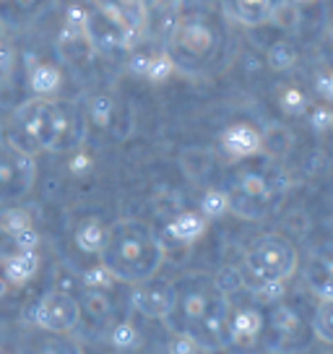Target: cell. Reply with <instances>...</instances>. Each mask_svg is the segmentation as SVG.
Here are the masks:
<instances>
[{
    "label": "cell",
    "instance_id": "18",
    "mask_svg": "<svg viewBox=\"0 0 333 354\" xmlns=\"http://www.w3.org/2000/svg\"><path fill=\"white\" fill-rule=\"evenodd\" d=\"M209 221L200 216L198 211H182L175 219L166 224V234L178 245H193L198 240Z\"/></svg>",
    "mask_w": 333,
    "mask_h": 354
},
{
    "label": "cell",
    "instance_id": "25",
    "mask_svg": "<svg viewBox=\"0 0 333 354\" xmlns=\"http://www.w3.org/2000/svg\"><path fill=\"white\" fill-rule=\"evenodd\" d=\"M34 268H37V258H34L32 250H21V253L11 255L8 261H6V281H11V284H23L26 279L34 274Z\"/></svg>",
    "mask_w": 333,
    "mask_h": 354
},
{
    "label": "cell",
    "instance_id": "32",
    "mask_svg": "<svg viewBox=\"0 0 333 354\" xmlns=\"http://www.w3.org/2000/svg\"><path fill=\"white\" fill-rule=\"evenodd\" d=\"M29 227V216H26V211L23 209H8L6 214H0V230H6V232H21Z\"/></svg>",
    "mask_w": 333,
    "mask_h": 354
},
{
    "label": "cell",
    "instance_id": "37",
    "mask_svg": "<svg viewBox=\"0 0 333 354\" xmlns=\"http://www.w3.org/2000/svg\"><path fill=\"white\" fill-rule=\"evenodd\" d=\"M149 57L151 55H141V53H135L133 60H131V71L138 73V76H146V71H149Z\"/></svg>",
    "mask_w": 333,
    "mask_h": 354
},
{
    "label": "cell",
    "instance_id": "2",
    "mask_svg": "<svg viewBox=\"0 0 333 354\" xmlns=\"http://www.w3.org/2000/svg\"><path fill=\"white\" fill-rule=\"evenodd\" d=\"M166 253L162 237L138 219H120L107 227V237L99 250L104 274L122 284H146L164 266Z\"/></svg>",
    "mask_w": 333,
    "mask_h": 354
},
{
    "label": "cell",
    "instance_id": "4",
    "mask_svg": "<svg viewBox=\"0 0 333 354\" xmlns=\"http://www.w3.org/2000/svg\"><path fill=\"white\" fill-rule=\"evenodd\" d=\"M53 100L32 97L19 104L11 115V122L6 125L3 141L32 156L53 151V115H55Z\"/></svg>",
    "mask_w": 333,
    "mask_h": 354
},
{
    "label": "cell",
    "instance_id": "34",
    "mask_svg": "<svg viewBox=\"0 0 333 354\" xmlns=\"http://www.w3.org/2000/svg\"><path fill=\"white\" fill-rule=\"evenodd\" d=\"M310 125L315 131H328V128H333V112L325 110V107H315L310 112Z\"/></svg>",
    "mask_w": 333,
    "mask_h": 354
},
{
    "label": "cell",
    "instance_id": "21",
    "mask_svg": "<svg viewBox=\"0 0 333 354\" xmlns=\"http://www.w3.org/2000/svg\"><path fill=\"white\" fill-rule=\"evenodd\" d=\"M213 165V154L203 146H190L180 154V167L190 180H200L209 175V169Z\"/></svg>",
    "mask_w": 333,
    "mask_h": 354
},
{
    "label": "cell",
    "instance_id": "39",
    "mask_svg": "<svg viewBox=\"0 0 333 354\" xmlns=\"http://www.w3.org/2000/svg\"><path fill=\"white\" fill-rule=\"evenodd\" d=\"M328 37H331V39H333V21L328 24Z\"/></svg>",
    "mask_w": 333,
    "mask_h": 354
},
{
    "label": "cell",
    "instance_id": "16",
    "mask_svg": "<svg viewBox=\"0 0 333 354\" xmlns=\"http://www.w3.org/2000/svg\"><path fill=\"white\" fill-rule=\"evenodd\" d=\"M133 305L149 318H164L166 305H169V284H154V279L146 284H138Z\"/></svg>",
    "mask_w": 333,
    "mask_h": 354
},
{
    "label": "cell",
    "instance_id": "28",
    "mask_svg": "<svg viewBox=\"0 0 333 354\" xmlns=\"http://www.w3.org/2000/svg\"><path fill=\"white\" fill-rule=\"evenodd\" d=\"M104 237H107V230L102 227L99 221H84L81 227L76 230V243L81 250L86 253H99L102 245H104Z\"/></svg>",
    "mask_w": 333,
    "mask_h": 354
},
{
    "label": "cell",
    "instance_id": "31",
    "mask_svg": "<svg viewBox=\"0 0 333 354\" xmlns=\"http://www.w3.org/2000/svg\"><path fill=\"white\" fill-rule=\"evenodd\" d=\"M172 71H175L172 57L166 55V53H159V55L149 57V71H146V78H151V81H164L166 76H172Z\"/></svg>",
    "mask_w": 333,
    "mask_h": 354
},
{
    "label": "cell",
    "instance_id": "20",
    "mask_svg": "<svg viewBox=\"0 0 333 354\" xmlns=\"http://www.w3.org/2000/svg\"><path fill=\"white\" fill-rule=\"evenodd\" d=\"M294 144V138H292V133L284 128V125H278V122H271L266 131H260V151L268 156V159H284L289 154V149Z\"/></svg>",
    "mask_w": 333,
    "mask_h": 354
},
{
    "label": "cell",
    "instance_id": "40",
    "mask_svg": "<svg viewBox=\"0 0 333 354\" xmlns=\"http://www.w3.org/2000/svg\"><path fill=\"white\" fill-rule=\"evenodd\" d=\"M3 133H6V125H3V122H0V141H3Z\"/></svg>",
    "mask_w": 333,
    "mask_h": 354
},
{
    "label": "cell",
    "instance_id": "24",
    "mask_svg": "<svg viewBox=\"0 0 333 354\" xmlns=\"http://www.w3.org/2000/svg\"><path fill=\"white\" fill-rule=\"evenodd\" d=\"M310 331L315 333V339H321L323 344H333V297L318 302V308L312 313Z\"/></svg>",
    "mask_w": 333,
    "mask_h": 354
},
{
    "label": "cell",
    "instance_id": "17",
    "mask_svg": "<svg viewBox=\"0 0 333 354\" xmlns=\"http://www.w3.org/2000/svg\"><path fill=\"white\" fill-rule=\"evenodd\" d=\"M263 336V315L258 310H229V342H253Z\"/></svg>",
    "mask_w": 333,
    "mask_h": 354
},
{
    "label": "cell",
    "instance_id": "26",
    "mask_svg": "<svg viewBox=\"0 0 333 354\" xmlns=\"http://www.w3.org/2000/svg\"><path fill=\"white\" fill-rule=\"evenodd\" d=\"M115 100L110 94H94L89 100V110H86V122H94L97 128H112L115 120Z\"/></svg>",
    "mask_w": 333,
    "mask_h": 354
},
{
    "label": "cell",
    "instance_id": "9",
    "mask_svg": "<svg viewBox=\"0 0 333 354\" xmlns=\"http://www.w3.org/2000/svg\"><path fill=\"white\" fill-rule=\"evenodd\" d=\"M263 333L268 339V346L276 352H294L307 344V326L302 323L300 313L278 302L271 310L268 321H263Z\"/></svg>",
    "mask_w": 333,
    "mask_h": 354
},
{
    "label": "cell",
    "instance_id": "6",
    "mask_svg": "<svg viewBox=\"0 0 333 354\" xmlns=\"http://www.w3.org/2000/svg\"><path fill=\"white\" fill-rule=\"evenodd\" d=\"M281 190L284 185L276 183V177H271L268 172L245 169L234 180V188L227 193L229 211H234L242 219H260V216H266V211L271 209V203Z\"/></svg>",
    "mask_w": 333,
    "mask_h": 354
},
{
    "label": "cell",
    "instance_id": "11",
    "mask_svg": "<svg viewBox=\"0 0 333 354\" xmlns=\"http://www.w3.org/2000/svg\"><path fill=\"white\" fill-rule=\"evenodd\" d=\"M16 354H84V346L73 339V333H53V331H32L19 342Z\"/></svg>",
    "mask_w": 333,
    "mask_h": 354
},
{
    "label": "cell",
    "instance_id": "27",
    "mask_svg": "<svg viewBox=\"0 0 333 354\" xmlns=\"http://www.w3.org/2000/svg\"><path fill=\"white\" fill-rule=\"evenodd\" d=\"M78 308H81V315H86L89 321H102L110 315L112 302L102 289H86L84 297L78 299Z\"/></svg>",
    "mask_w": 333,
    "mask_h": 354
},
{
    "label": "cell",
    "instance_id": "33",
    "mask_svg": "<svg viewBox=\"0 0 333 354\" xmlns=\"http://www.w3.org/2000/svg\"><path fill=\"white\" fill-rule=\"evenodd\" d=\"M112 344L120 346V349H131V346L138 344V333H135L128 323H120V326H115V331H112Z\"/></svg>",
    "mask_w": 333,
    "mask_h": 354
},
{
    "label": "cell",
    "instance_id": "29",
    "mask_svg": "<svg viewBox=\"0 0 333 354\" xmlns=\"http://www.w3.org/2000/svg\"><path fill=\"white\" fill-rule=\"evenodd\" d=\"M198 214L203 216V219L209 221V219H219V216H224L227 211H229V196L224 193V190H206L203 193V198H200L198 203Z\"/></svg>",
    "mask_w": 333,
    "mask_h": 354
},
{
    "label": "cell",
    "instance_id": "1",
    "mask_svg": "<svg viewBox=\"0 0 333 354\" xmlns=\"http://www.w3.org/2000/svg\"><path fill=\"white\" fill-rule=\"evenodd\" d=\"M229 292L209 274H188L169 284L164 326L175 339L203 352H219L229 344Z\"/></svg>",
    "mask_w": 333,
    "mask_h": 354
},
{
    "label": "cell",
    "instance_id": "42",
    "mask_svg": "<svg viewBox=\"0 0 333 354\" xmlns=\"http://www.w3.org/2000/svg\"><path fill=\"white\" fill-rule=\"evenodd\" d=\"M328 354H333V352H328Z\"/></svg>",
    "mask_w": 333,
    "mask_h": 354
},
{
    "label": "cell",
    "instance_id": "3",
    "mask_svg": "<svg viewBox=\"0 0 333 354\" xmlns=\"http://www.w3.org/2000/svg\"><path fill=\"white\" fill-rule=\"evenodd\" d=\"M297 248L287 237L276 232L260 234L245 250L240 281L256 299H276L281 287L297 274Z\"/></svg>",
    "mask_w": 333,
    "mask_h": 354
},
{
    "label": "cell",
    "instance_id": "8",
    "mask_svg": "<svg viewBox=\"0 0 333 354\" xmlns=\"http://www.w3.org/2000/svg\"><path fill=\"white\" fill-rule=\"evenodd\" d=\"M32 323L39 331L70 333L81 323V308L78 299L66 289H50L34 302Z\"/></svg>",
    "mask_w": 333,
    "mask_h": 354
},
{
    "label": "cell",
    "instance_id": "13",
    "mask_svg": "<svg viewBox=\"0 0 333 354\" xmlns=\"http://www.w3.org/2000/svg\"><path fill=\"white\" fill-rule=\"evenodd\" d=\"M94 44L86 37V29H73V26H63V32L57 37V55L63 57V63L70 68H84L91 63L94 57Z\"/></svg>",
    "mask_w": 333,
    "mask_h": 354
},
{
    "label": "cell",
    "instance_id": "12",
    "mask_svg": "<svg viewBox=\"0 0 333 354\" xmlns=\"http://www.w3.org/2000/svg\"><path fill=\"white\" fill-rule=\"evenodd\" d=\"M86 37L91 39L97 53H115V50H131L133 47L131 39L115 24H110L102 13L94 11V8L86 16Z\"/></svg>",
    "mask_w": 333,
    "mask_h": 354
},
{
    "label": "cell",
    "instance_id": "7",
    "mask_svg": "<svg viewBox=\"0 0 333 354\" xmlns=\"http://www.w3.org/2000/svg\"><path fill=\"white\" fill-rule=\"evenodd\" d=\"M37 180V156L0 141V203L11 206L29 196Z\"/></svg>",
    "mask_w": 333,
    "mask_h": 354
},
{
    "label": "cell",
    "instance_id": "35",
    "mask_svg": "<svg viewBox=\"0 0 333 354\" xmlns=\"http://www.w3.org/2000/svg\"><path fill=\"white\" fill-rule=\"evenodd\" d=\"M86 16L89 11L84 6H70L66 13V26H73V29H86Z\"/></svg>",
    "mask_w": 333,
    "mask_h": 354
},
{
    "label": "cell",
    "instance_id": "23",
    "mask_svg": "<svg viewBox=\"0 0 333 354\" xmlns=\"http://www.w3.org/2000/svg\"><path fill=\"white\" fill-rule=\"evenodd\" d=\"M302 21L300 6L294 0H276L274 3V11H271V19L268 24H274L281 32H297Z\"/></svg>",
    "mask_w": 333,
    "mask_h": 354
},
{
    "label": "cell",
    "instance_id": "14",
    "mask_svg": "<svg viewBox=\"0 0 333 354\" xmlns=\"http://www.w3.org/2000/svg\"><path fill=\"white\" fill-rule=\"evenodd\" d=\"M222 149L234 159H247L260 151V131L247 122H237L222 133Z\"/></svg>",
    "mask_w": 333,
    "mask_h": 354
},
{
    "label": "cell",
    "instance_id": "10",
    "mask_svg": "<svg viewBox=\"0 0 333 354\" xmlns=\"http://www.w3.org/2000/svg\"><path fill=\"white\" fill-rule=\"evenodd\" d=\"M55 115H53V154L78 151L86 138V115L73 100H53Z\"/></svg>",
    "mask_w": 333,
    "mask_h": 354
},
{
    "label": "cell",
    "instance_id": "38",
    "mask_svg": "<svg viewBox=\"0 0 333 354\" xmlns=\"http://www.w3.org/2000/svg\"><path fill=\"white\" fill-rule=\"evenodd\" d=\"M120 3H125V6H146L149 0H120Z\"/></svg>",
    "mask_w": 333,
    "mask_h": 354
},
{
    "label": "cell",
    "instance_id": "30",
    "mask_svg": "<svg viewBox=\"0 0 333 354\" xmlns=\"http://www.w3.org/2000/svg\"><path fill=\"white\" fill-rule=\"evenodd\" d=\"M278 104L287 115H302L307 110V97L302 94V88L297 86H287L281 94H278Z\"/></svg>",
    "mask_w": 333,
    "mask_h": 354
},
{
    "label": "cell",
    "instance_id": "36",
    "mask_svg": "<svg viewBox=\"0 0 333 354\" xmlns=\"http://www.w3.org/2000/svg\"><path fill=\"white\" fill-rule=\"evenodd\" d=\"M315 88H318V94L323 100L333 102V71H325V73L315 78Z\"/></svg>",
    "mask_w": 333,
    "mask_h": 354
},
{
    "label": "cell",
    "instance_id": "15",
    "mask_svg": "<svg viewBox=\"0 0 333 354\" xmlns=\"http://www.w3.org/2000/svg\"><path fill=\"white\" fill-rule=\"evenodd\" d=\"M274 3L276 0H224V11L245 26H263L271 19Z\"/></svg>",
    "mask_w": 333,
    "mask_h": 354
},
{
    "label": "cell",
    "instance_id": "41",
    "mask_svg": "<svg viewBox=\"0 0 333 354\" xmlns=\"http://www.w3.org/2000/svg\"><path fill=\"white\" fill-rule=\"evenodd\" d=\"M294 3H307V0H294Z\"/></svg>",
    "mask_w": 333,
    "mask_h": 354
},
{
    "label": "cell",
    "instance_id": "22",
    "mask_svg": "<svg viewBox=\"0 0 333 354\" xmlns=\"http://www.w3.org/2000/svg\"><path fill=\"white\" fill-rule=\"evenodd\" d=\"M266 60H268V66L274 68L276 73H287V71H292V68L297 66L300 53H297V47H294L292 42L278 39V42H274L266 50Z\"/></svg>",
    "mask_w": 333,
    "mask_h": 354
},
{
    "label": "cell",
    "instance_id": "19",
    "mask_svg": "<svg viewBox=\"0 0 333 354\" xmlns=\"http://www.w3.org/2000/svg\"><path fill=\"white\" fill-rule=\"evenodd\" d=\"M63 84V76L53 63H37L29 73V86H32L34 97H42V100H53L55 91Z\"/></svg>",
    "mask_w": 333,
    "mask_h": 354
},
{
    "label": "cell",
    "instance_id": "5",
    "mask_svg": "<svg viewBox=\"0 0 333 354\" xmlns=\"http://www.w3.org/2000/svg\"><path fill=\"white\" fill-rule=\"evenodd\" d=\"M219 47L216 32L206 19L200 16H180L172 32H169V53L175 68L182 71H198L209 63Z\"/></svg>",
    "mask_w": 333,
    "mask_h": 354
}]
</instances>
